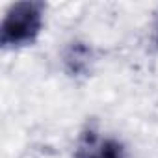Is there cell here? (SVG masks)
I'll use <instances>...</instances> for the list:
<instances>
[{
    "label": "cell",
    "instance_id": "7a4b0ae2",
    "mask_svg": "<svg viewBox=\"0 0 158 158\" xmlns=\"http://www.w3.org/2000/svg\"><path fill=\"white\" fill-rule=\"evenodd\" d=\"M78 158H125V151L115 139L89 138L78 149Z\"/></svg>",
    "mask_w": 158,
    "mask_h": 158
},
{
    "label": "cell",
    "instance_id": "6da1fadb",
    "mask_svg": "<svg viewBox=\"0 0 158 158\" xmlns=\"http://www.w3.org/2000/svg\"><path fill=\"white\" fill-rule=\"evenodd\" d=\"M41 2H19L13 4L2 23V45L4 47H24L30 45L43 26Z\"/></svg>",
    "mask_w": 158,
    "mask_h": 158
}]
</instances>
